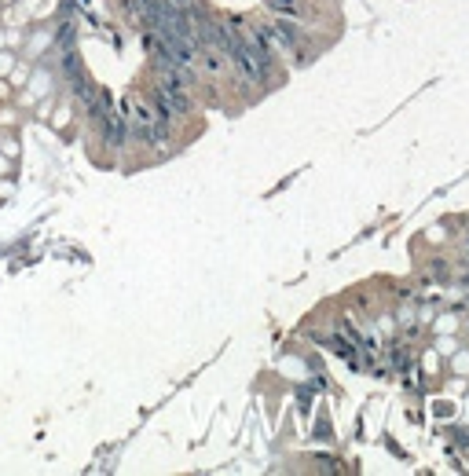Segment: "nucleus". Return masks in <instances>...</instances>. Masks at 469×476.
<instances>
[{
    "mask_svg": "<svg viewBox=\"0 0 469 476\" xmlns=\"http://www.w3.org/2000/svg\"><path fill=\"white\" fill-rule=\"evenodd\" d=\"M128 121H132L136 136H140L143 143L165 147V140H169V114L161 110V107H151V103H143V100H132V103H128Z\"/></svg>",
    "mask_w": 469,
    "mask_h": 476,
    "instance_id": "nucleus-1",
    "label": "nucleus"
},
{
    "mask_svg": "<svg viewBox=\"0 0 469 476\" xmlns=\"http://www.w3.org/2000/svg\"><path fill=\"white\" fill-rule=\"evenodd\" d=\"M271 8L290 11V15H301V4H297V0H271Z\"/></svg>",
    "mask_w": 469,
    "mask_h": 476,
    "instance_id": "nucleus-3",
    "label": "nucleus"
},
{
    "mask_svg": "<svg viewBox=\"0 0 469 476\" xmlns=\"http://www.w3.org/2000/svg\"><path fill=\"white\" fill-rule=\"evenodd\" d=\"M465 245H469V231H465Z\"/></svg>",
    "mask_w": 469,
    "mask_h": 476,
    "instance_id": "nucleus-4",
    "label": "nucleus"
},
{
    "mask_svg": "<svg viewBox=\"0 0 469 476\" xmlns=\"http://www.w3.org/2000/svg\"><path fill=\"white\" fill-rule=\"evenodd\" d=\"M103 121H107V143H110V147H114V143H121V132H125V121L118 118V114H107Z\"/></svg>",
    "mask_w": 469,
    "mask_h": 476,
    "instance_id": "nucleus-2",
    "label": "nucleus"
}]
</instances>
